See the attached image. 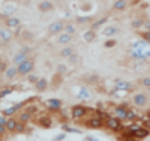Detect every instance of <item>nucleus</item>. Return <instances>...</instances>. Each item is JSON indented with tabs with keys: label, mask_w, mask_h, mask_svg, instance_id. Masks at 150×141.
<instances>
[{
	"label": "nucleus",
	"mask_w": 150,
	"mask_h": 141,
	"mask_svg": "<svg viewBox=\"0 0 150 141\" xmlns=\"http://www.w3.org/2000/svg\"><path fill=\"white\" fill-rule=\"evenodd\" d=\"M11 38H12V33L3 27V29H2V42H3V44H5V42H8V41L11 39Z\"/></svg>",
	"instance_id": "23"
},
{
	"label": "nucleus",
	"mask_w": 150,
	"mask_h": 141,
	"mask_svg": "<svg viewBox=\"0 0 150 141\" xmlns=\"http://www.w3.org/2000/svg\"><path fill=\"white\" fill-rule=\"evenodd\" d=\"M17 75H18V68H15V66H9L6 69V72H5V77H6V78H9V80L15 78Z\"/></svg>",
	"instance_id": "16"
},
{
	"label": "nucleus",
	"mask_w": 150,
	"mask_h": 141,
	"mask_svg": "<svg viewBox=\"0 0 150 141\" xmlns=\"http://www.w3.org/2000/svg\"><path fill=\"white\" fill-rule=\"evenodd\" d=\"M62 140H65V134H62V135H59V137L54 138V141H62Z\"/></svg>",
	"instance_id": "42"
},
{
	"label": "nucleus",
	"mask_w": 150,
	"mask_h": 141,
	"mask_svg": "<svg viewBox=\"0 0 150 141\" xmlns=\"http://www.w3.org/2000/svg\"><path fill=\"white\" fill-rule=\"evenodd\" d=\"M62 57H71L74 54V48L72 47H65L63 50H62Z\"/></svg>",
	"instance_id": "24"
},
{
	"label": "nucleus",
	"mask_w": 150,
	"mask_h": 141,
	"mask_svg": "<svg viewBox=\"0 0 150 141\" xmlns=\"http://www.w3.org/2000/svg\"><path fill=\"white\" fill-rule=\"evenodd\" d=\"M90 20H92L90 17H80V18H78L77 21H78L80 24H84V23H87V21H90Z\"/></svg>",
	"instance_id": "37"
},
{
	"label": "nucleus",
	"mask_w": 150,
	"mask_h": 141,
	"mask_svg": "<svg viewBox=\"0 0 150 141\" xmlns=\"http://www.w3.org/2000/svg\"><path fill=\"white\" fill-rule=\"evenodd\" d=\"M114 45H116V41H114V39H110V41L105 42V48H112Z\"/></svg>",
	"instance_id": "36"
},
{
	"label": "nucleus",
	"mask_w": 150,
	"mask_h": 141,
	"mask_svg": "<svg viewBox=\"0 0 150 141\" xmlns=\"http://www.w3.org/2000/svg\"><path fill=\"white\" fill-rule=\"evenodd\" d=\"M117 33H119V29H117V27H112V26H111V27H107V29L104 30V35L108 36V38L114 36V35H117Z\"/></svg>",
	"instance_id": "22"
},
{
	"label": "nucleus",
	"mask_w": 150,
	"mask_h": 141,
	"mask_svg": "<svg viewBox=\"0 0 150 141\" xmlns=\"http://www.w3.org/2000/svg\"><path fill=\"white\" fill-rule=\"evenodd\" d=\"M143 39L147 41V42H150V30H147V32L143 33Z\"/></svg>",
	"instance_id": "38"
},
{
	"label": "nucleus",
	"mask_w": 150,
	"mask_h": 141,
	"mask_svg": "<svg viewBox=\"0 0 150 141\" xmlns=\"http://www.w3.org/2000/svg\"><path fill=\"white\" fill-rule=\"evenodd\" d=\"M35 87H36V90H38V92H44L45 89L48 87V83H47L45 78H39V81L35 84Z\"/></svg>",
	"instance_id": "18"
},
{
	"label": "nucleus",
	"mask_w": 150,
	"mask_h": 141,
	"mask_svg": "<svg viewBox=\"0 0 150 141\" xmlns=\"http://www.w3.org/2000/svg\"><path fill=\"white\" fill-rule=\"evenodd\" d=\"M87 113H89L87 107H84V105H74L72 110H71V116H72L74 120H80V119L86 117Z\"/></svg>",
	"instance_id": "2"
},
{
	"label": "nucleus",
	"mask_w": 150,
	"mask_h": 141,
	"mask_svg": "<svg viewBox=\"0 0 150 141\" xmlns=\"http://www.w3.org/2000/svg\"><path fill=\"white\" fill-rule=\"evenodd\" d=\"M57 71H59L60 74H65V72H66V66H63V65H59V66H57Z\"/></svg>",
	"instance_id": "39"
},
{
	"label": "nucleus",
	"mask_w": 150,
	"mask_h": 141,
	"mask_svg": "<svg viewBox=\"0 0 150 141\" xmlns=\"http://www.w3.org/2000/svg\"><path fill=\"white\" fill-rule=\"evenodd\" d=\"M24 104H26V102H20V104H15V105H12V107H9V108H5V110L2 111V114H5L6 117L14 116L18 110H21V107H24Z\"/></svg>",
	"instance_id": "9"
},
{
	"label": "nucleus",
	"mask_w": 150,
	"mask_h": 141,
	"mask_svg": "<svg viewBox=\"0 0 150 141\" xmlns=\"http://www.w3.org/2000/svg\"><path fill=\"white\" fill-rule=\"evenodd\" d=\"M26 60H27V54H26V53H23V51L17 53V54L14 56V59H12V62H14V65H15V66L21 65V63H23V62H26Z\"/></svg>",
	"instance_id": "14"
},
{
	"label": "nucleus",
	"mask_w": 150,
	"mask_h": 141,
	"mask_svg": "<svg viewBox=\"0 0 150 141\" xmlns=\"http://www.w3.org/2000/svg\"><path fill=\"white\" fill-rule=\"evenodd\" d=\"M62 30H65V24L62 21H56V23H51L48 26V33L50 35H57Z\"/></svg>",
	"instance_id": "7"
},
{
	"label": "nucleus",
	"mask_w": 150,
	"mask_h": 141,
	"mask_svg": "<svg viewBox=\"0 0 150 141\" xmlns=\"http://www.w3.org/2000/svg\"><path fill=\"white\" fill-rule=\"evenodd\" d=\"M27 111H30V113H35V111H36V108H35L33 105H30V107L27 108Z\"/></svg>",
	"instance_id": "43"
},
{
	"label": "nucleus",
	"mask_w": 150,
	"mask_h": 141,
	"mask_svg": "<svg viewBox=\"0 0 150 141\" xmlns=\"http://www.w3.org/2000/svg\"><path fill=\"white\" fill-rule=\"evenodd\" d=\"M126 8V0H116L114 5H112V9L114 11H122Z\"/></svg>",
	"instance_id": "20"
},
{
	"label": "nucleus",
	"mask_w": 150,
	"mask_h": 141,
	"mask_svg": "<svg viewBox=\"0 0 150 141\" xmlns=\"http://www.w3.org/2000/svg\"><path fill=\"white\" fill-rule=\"evenodd\" d=\"M29 81H30V83H33V84H36L38 81H39V78H38L36 75H33V74H29Z\"/></svg>",
	"instance_id": "34"
},
{
	"label": "nucleus",
	"mask_w": 150,
	"mask_h": 141,
	"mask_svg": "<svg viewBox=\"0 0 150 141\" xmlns=\"http://www.w3.org/2000/svg\"><path fill=\"white\" fill-rule=\"evenodd\" d=\"M24 129H26V125L21 123V122L18 120V125H17V128H15V132H17V134H21V132H24Z\"/></svg>",
	"instance_id": "30"
},
{
	"label": "nucleus",
	"mask_w": 150,
	"mask_h": 141,
	"mask_svg": "<svg viewBox=\"0 0 150 141\" xmlns=\"http://www.w3.org/2000/svg\"><path fill=\"white\" fill-rule=\"evenodd\" d=\"M95 114H96V116H98L99 119H102V120H107V119L110 117V116H108L107 113H104V111H101V110H99V111H96Z\"/></svg>",
	"instance_id": "33"
},
{
	"label": "nucleus",
	"mask_w": 150,
	"mask_h": 141,
	"mask_svg": "<svg viewBox=\"0 0 150 141\" xmlns=\"http://www.w3.org/2000/svg\"><path fill=\"white\" fill-rule=\"evenodd\" d=\"M87 141H98V140H96V138H92V137H90V138H87Z\"/></svg>",
	"instance_id": "45"
},
{
	"label": "nucleus",
	"mask_w": 150,
	"mask_h": 141,
	"mask_svg": "<svg viewBox=\"0 0 150 141\" xmlns=\"http://www.w3.org/2000/svg\"><path fill=\"white\" fill-rule=\"evenodd\" d=\"M45 105H47L48 110H51V111H60L62 110V101L56 99V98H51V99L45 101Z\"/></svg>",
	"instance_id": "5"
},
{
	"label": "nucleus",
	"mask_w": 150,
	"mask_h": 141,
	"mask_svg": "<svg viewBox=\"0 0 150 141\" xmlns=\"http://www.w3.org/2000/svg\"><path fill=\"white\" fill-rule=\"evenodd\" d=\"M144 26H146V29H147V30H150V21H146Z\"/></svg>",
	"instance_id": "44"
},
{
	"label": "nucleus",
	"mask_w": 150,
	"mask_h": 141,
	"mask_svg": "<svg viewBox=\"0 0 150 141\" xmlns=\"http://www.w3.org/2000/svg\"><path fill=\"white\" fill-rule=\"evenodd\" d=\"M38 8H39L41 12H48V11H51L54 8V5H53V2H50V0H44V2L39 3Z\"/></svg>",
	"instance_id": "15"
},
{
	"label": "nucleus",
	"mask_w": 150,
	"mask_h": 141,
	"mask_svg": "<svg viewBox=\"0 0 150 141\" xmlns=\"http://www.w3.org/2000/svg\"><path fill=\"white\" fill-rule=\"evenodd\" d=\"M86 126H87V128H93V129H98V128H102V126H104V120L99 119L96 114H95L93 117H90L89 120L86 122Z\"/></svg>",
	"instance_id": "6"
},
{
	"label": "nucleus",
	"mask_w": 150,
	"mask_h": 141,
	"mask_svg": "<svg viewBox=\"0 0 150 141\" xmlns=\"http://www.w3.org/2000/svg\"><path fill=\"white\" fill-rule=\"evenodd\" d=\"M78 98H81V99H89V98H90L89 90H87L86 87H81V89H80V92H78Z\"/></svg>",
	"instance_id": "25"
},
{
	"label": "nucleus",
	"mask_w": 150,
	"mask_h": 141,
	"mask_svg": "<svg viewBox=\"0 0 150 141\" xmlns=\"http://www.w3.org/2000/svg\"><path fill=\"white\" fill-rule=\"evenodd\" d=\"M17 125H18V120H15V119L9 117V119H8V123H6L8 131H9V132H15V128H17Z\"/></svg>",
	"instance_id": "19"
},
{
	"label": "nucleus",
	"mask_w": 150,
	"mask_h": 141,
	"mask_svg": "<svg viewBox=\"0 0 150 141\" xmlns=\"http://www.w3.org/2000/svg\"><path fill=\"white\" fill-rule=\"evenodd\" d=\"M141 84H143L144 87H150V77H146V78H143V80H141Z\"/></svg>",
	"instance_id": "35"
},
{
	"label": "nucleus",
	"mask_w": 150,
	"mask_h": 141,
	"mask_svg": "<svg viewBox=\"0 0 150 141\" xmlns=\"http://www.w3.org/2000/svg\"><path fill=\"white\" fill-rule=\"evenodd\" d=\"M20 20L18 18H14V17H9L8 20H6V26H8V27H18V26H20Z\"/></svg>",
	"instance_id": "21"
},
{
	"label": "nucleus",
	"mask_w": 150,
	"mask_h": 141,
	"mask_svg": "<svg viewBox=\"0 0 150 141\" xmlns=\"http://www.w3.org/2000/svg\"><path fill=\"white\" fill-rule=\"evenodd\" d=\"M38 123L42 128H50L53 125V119H51V116H48V114H41L39 119H38Z\"/></svg>",
	"instance_id": "11"
},
{
	"label": "nucleus",
	"mask_w": 150,
	"mask_h": 141,
	"mask_svg": "<svg viewBox=\"0 0 150 141\" xmlns=\"http://www.w3.org/2000/svg\"><path fill=\"white\" fill-rule=\"evenodd\" d=\"M129 107L128 105H117L114 108V114H116V117H119L120 120H126V113H128Z\"/></svg>",
	"instance_id": "8"
},
{
	"label": "nucleus",
	"mask_w": 150,
	"mask_h": 141,
	"mask_svg": "<svg viewBox=\"0 0 150 141\" xmlns=\"http://www.w3.org/2000/svg\"><path fill=\"white\" fill-rule=\"evenodd\" d=\"M104 23H107V18H101V20H98L96 23H93V24H92V30H95V29H98V27H101V26H102Z\"/></svg>",
	"instance_id": "28"
},
{
	"label": "nucleus",
	"mask_w": 150,
	"mask_h": 141,
	"mask_svg": "<svg viewBox=\"0 0 150 141\" xmlns=\"http://www.w3.org/2000/svg\"><path fill=\"white\" fill-rule=\"evenodd\" d=\"M69 60H71V63H77V62H78V56H75V54H72V56L69 57Z\"/></svg>",
	"instance_id": "40"
},
{
	"label": "nucleus",
	"mask_w": 150,
	"mask_h": 141,
	"mask_svg": "<svg viewBox=\"0 0 150 141\" xmlns=\"http://www.w3.org/2000/svg\"><path fill=\"white\" fill-rule=\"evenodd\" d=\"M12 92H14V89H12V87H6V89H3V90H2V93H0V98H6Z\"/></svg>",
	"instance_id": "29"
},
{
	"label": "nucleus",
	"mask_w": 150,
	"mask_h": 141,
	"mask_svg": "<svg viewBox=\"0 0 150 141\" xmlns=\"http://www.w3.org/2000/svg\"><path fill=\"white\" fill-rule=\"evenodd\" d=\"M65 30H66V33L74 35V33H75V26H72V24H65Z\"/></svg>",
	"instance_id": "32"
},
{
	"label": "nucleus",
	"mask_w": 150,
	"mask_h": 141,
	"mask_svg": "<svg viewBox=\"0 0 150 141\" xmlns=\"http://www.w3.org/2000/svg\"><path fill=\"white\" fill-rule=\"evenodd\" d=\"M72 41V35H69V33H60L59 36H57V44H60V45H68L69 42Z\"/></svg>",
	"instance_id": "13"
},
{
	"label": "nucleus",
	"mask_w": 150,
	"mask_h": 141,
	"mask_svg": "<svg viewBox=\"0 0 150 141\" xmlns=\"http://www.w3.org/2000/svg\"><path fill=\"white\" fill-rule=\"evenodd\" d=\"M18 120L21 122V123H24V125H26V123H29L30 120H32V113L30 111H23L21 114H20V117H18Z\"/></svg>",
	"instance_id": "17"
},
{
	"label": "nucleus",
	"mask_w": 150,
	"mask_h": 141,
	"mask_svg": "<svg viewBox=\"0 0 150 141\" xmlns=\"http://www.w3.org/2000/svg\"><path fill=\"white\" fill-rule=\"evenodd\" d=\"M132 101H134L135 107H144L147 104V96H146V93H135Z\"/></svg>",
	"instance_id": "10"
},
{
	"label": "nucleus",
	"mask_w": 150,
	"mask_h": 141,
	"mask_svg": "<svg viewBox=\"0 0 150 141\" xmlns=\"http://www.w3.org/2000/svg\"><path fill=\"white\" fill-rule=\"evenodd\" d=\"M132 84L129 81H116V90L117 92H129L132 90Z\"/></svg>",
	"instance_id": "12"
},
{
	"label": "nucleus",
	"mask_w": 150,
	"mask_h": 141,
	"mask_svg": "<svg viewBox=\"0 0 150 141\" xmlns=\"http://www.w3.org/2000/svg\"><path fill=\"white\" fill-rule=\"evenodd\" d=\"M138 117H137V114L132 111V110H128V113H126V120H129V122H134V120H137Z\"/></svg>",
	"instance_id": "27"
},
{
	"label": "nucleus",
	"mask_w": 150,
	"mask_h": 141,
	"mask_svg": "<svg viewBox=\"0 0 150 141\" xmlns=\"http://www.w3.org/2000/svg\"><path fill=\"white\" fill-rule=\"evenodd\" d=\"M17 68H18V75H29V74H32V71L35 68V62L32 59H27L26 62H23Z\"/></svg>",
	"instance_id": "3"
},
{
	"label": "nucleus",
	"mask_w": 150,
	"mask_h": 141,
	"mask_svg": "<svg viewBox=\"0 0 150 141\" xmlns=\"http://www.w3.org/2000/svg\"><path fill=\"white\" fill-rule=\"evenodd\" d=\"M132 131H134V138L135 140H144L146 137L150 135V131L147 129L146 126H138V128H135V129H132Z\"/></svg>",
	"instance_id": "4"
},
{
	"label": "nucleus",
	"mask_w": 150,
	"mask_h": 141,
	"mask_svg": "<svg viewBox=\"0 0 150 141\" xmlns=\"http://www.w3.org/2000/svg\"><path fill=\"white\" fill-rule=\"evenodd\" d=\"M95 39V30H89L84 33V41L86 42H92Z\"/></svg>",
	"instance_id": "26"
},
{
	"label": "nucleus",
	"mask_w": 150,
	"mask_h": 141,
	"mask_svg": "<svg viewBox=\"0 0 150 141\" xmlns=\"http://www.w3.org/2000/svg\"><path fill=\"white\" fill-rule=\"evenodd\" d=\"M0 69H2V72H3V74L6 72V69H8V68H6V63H5V62L0 63Z\"/></svg>",
	"instance_id": "41"
},
{
	"label": "nucleus",
	"mask_w": 150,
	"mask_h": 141,
	"mask_svg": "<svg viewBox=\"0 0 150 141\" xmlns=\"http://www.w3.org/2000/svg\"><path fill=\"white\" fill-rule=\"evenodd\" d=\"M105 126L108 128L110 131H112V132H122L125 128H123V125H122V120L119 119V117H112V116H110L107 120H105Z\"/></svg>",
	"instance_id": "1"
},
{
	"label": "nucleus",
	"mask_w": 150,
	"mask_h": 141,
	"mask_svg": "<svg viewBox=\"0 0 150 141\" xmlns=\"http://www.w3.org/2000/svg\"><path fill=\"white\" fill-rule=\"evenodd\" d=\"M143 26H144V21H143V20H135V21L132 23V27H134V29H141Z\"/></svg>",
	"instance_id": "31"
}]
</instances>
